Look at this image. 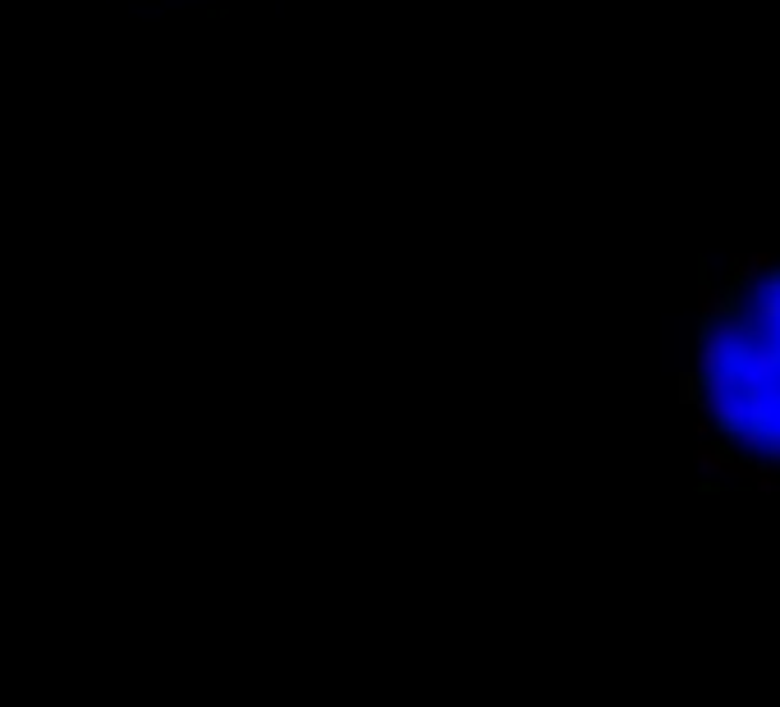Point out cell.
<instances>
[{
  "label": "cell",
  "mask_w": 780,
  "mask_h": 707,
  "mask_svg": "<svg viewBox=\"0 0 780 707\" xmlns=\"http://www.w3.org/2000/svg\"><path fill=\"white\" fill-rule=\"evenodd\" d=\"M684 409L708 488L780 492V253L702 276Z\"/></svg>",
  "instance_id": "1"
}]
</instances>
